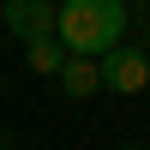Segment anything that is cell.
Returning <instances> with one entry per match:
<instances>
[{
	"label": "cell",
	"mask_w": 150,
	"mask_h": 150,
	"mask_svg": "<svg viewBox=\"0 0 150 150\" xmlns=\"http://www.w3.org/2000/svg\"><path fill=\"white\" fill-rule=\"evenodd\" d=\"M54 90L66 96V102H90V96L102 90V72H96V60H72V54H66V66L54 72Z\"/></svg>",
	"instance_id": "obj_4"
},
{
	"label": "cell",
	"mask_w": 150,
	"mask_h": 150,
	"mask_svg": "<svg viewBox=\"0 0 150 150\" xmlns=\"http://www.w3.org/2000/svg\"><path fill=\"white\" fill-rule=\"evenodd\" d=\"M0 24L18 42H36V36H54V0H0Z\"/></svg>",
	"instance_id": "obj_3"
},
{
	"label": "cell",
	"mask_w": 150,
	"mask_h": 150,
	"mask_svg": "<svg viewBox=\"0 0 150 150\" xmlns=\"http://www.w3.org/2000/svg\"><path fill=\"white\" fill-rule=\"evenodd\" d=\"M96 72H102V90L138 96V90H150V48L144 42H120V48H108L96 60Z\"/></svg>",
	"instance_id": "obj_2"
},
{
	"label": "cell",
	"mask_w": 150,
	"mask_h": 150,
	"mask_svg": "<svg viewBox=\"0 0 150 150\" xmlns=\"http://www.w3.org/2000/svg\"><path fill=\"white\" fill-rule=\"evenodd\" d=\"M126 150H150V144H126Z\"/></svg>",
	"instance_id": "obj_7"
},
{
	"label": "cell",
	"mask_w": 150,
	"mask_h": 150,
	"mask_svg": "<svg viewBox=\"0 0 150 150\" xmlns=\"http://www.w3.org/2000/svg\"><path fill=\"white\" fill-rule=\"evenodd\" d=\"M120 6H150V0H120Z\"/></svg>",
	"instance_id": "obj_6"
},
{
	"label": "cell",
	"mask_w": 150,
	"mask_h": 150,
	"mask_svg": "<svg viewBox=\"0 0 150 150\" xmlns=\"http://www.w3.org/2000/svg\"><path fill=\"white\" fill-rule=\"evenodd\" d=\"M24 66H30L36 78H54V72L66 66V48H60V36H36V42H24Z\"/></svg>",
	"instance_id": "obj_5"
},
{
	"label": "cell",
	"mask_w": 150,
	"mask_h": 150,
	"mask_svg": "<svg viewBox=\"0 0 150 150\" xmlns=\"http://www.w3.org/2000/svg\"><path fill=\"white\" fill-rule=\"evenodd\" d=\"M0 90H6V78H0Z\"/></svg>",
	"instance_id": "obj_8"
},
{
	"label": "cell",
	"mask_w": 150,
	"mask_h": 150,
	"mask_svg": "<svg viewBox=\"0 0 150 150\" xmlns=\"http://www.w3.org/2000/svg\"><path fill=\"white\" fill-rule=\"evenodd\" d=\"M126 24L132 12L120 0H54V36L72 60H102L126 42Z\"/></svg>",
	"instance_id": "obj_1"
}]
</instances>
